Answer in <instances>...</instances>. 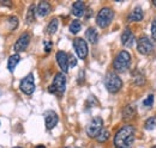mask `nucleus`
Masks as SVG:
<instances>
[{
    "mask_svg": "<svg viewBox=\"0 0 156 148\" xmlns=\"http://www.w3.org/2000/svg\"><path fill=\"white\" fill-rule=\"evenodd\" d=\"M136 137V130L133 126H124L118 130L114 136V147L115 148H132Z\"/></svg>",
    "mask_w": 156,
    "mask_h": 148,
    "instance_id": "obj_1",
    "label": "nucleus"
},
{
    "mask_svg": "<svg viewBox=\"0 0 156 148\" xmlns=\"http://www.w3.org/2000/svg\"><path fill=\"white\" fill-rule=\"evenodd\" d=\"M154 104V94H149L144 100H143V106L145 108H151Z\"/></svg>",
    "mask_w": 156,
    "mask_h": 148,
    "instance_id": "obj_25",
    "label": "nucleus"
},
{
    "mask_svg": "<svg viewBox=\"0 0 156 148\" xmlns=\"http://www.w3.org/2000/svg\"><path fill=\"white\" fill-rule=\"evenodd\" d=\"M35 148H46V147H44L43 145H39V146H36Z\"/></svg>",
    "mask_w": 156,
    "mask_h": 148,
    "instance_id": "obj_32",
    "label": "nucleus"
},
{
    "mask_svg": "<svg viewBox=\"0 0 156 148\" xmlns=\"http://www.w3.org/2000/svg\"><path fill=\"white\" fill-rule=\"evenodd\" d=\"M77 65V60H76V57L73 55H70L69 56V66L70 67H75Z\"/></svg>",
    "mask_w": 156,
    "mask_h": 148,
    "instance_id": "obj_29",
    "label": "nucleus"
},
{
    "mask_svg": "<svg viewBox=\"0 0 156 148\" xmlns=\"http://www.w3.org/2000/svg\"><path fill=\"white\" fill-rule=\"evenodd\" d=\"M153 4H154V5L156 6V0H153Z\"/></svg>",
    "mask_w": 156,
    "mask_h": 148,
    "instance_id": "obj_33",
    "label": "nucleus"
},
{
    "mask_svg": "<svg viewBox=\"0 0 156 148\" xmlns=\"http://www.w3.org/2000/svg\"><path fill=\"white\" fill-rule=\"evenodd\" d=\"M20 61V54H13V55L10 56L9 57V61H7V68H9V71L10 72H13Z\"/></svg>",
    "mask_w": 156,
    "mask_h": 148,
    "instance_id": "obj_18",
    "label": "nucleus"
},
{
    "mask_svg": "<svg viewBox=\"0 0 156 148\" xmlns=\"http://www.w3.org/2000/svg\"><path fill=\"white\" fill-rule=\"evenodd\" d=\"M144 128L147 130H153L156 128V116H153V117H149L145 123H144Z\"/></svg>",
    "mask_w": 156,
    "mask_h": 148,
    "instance_id": "obj_22",
    "label": "nucleus"
},
{
    "mask_svg": "<svg viewBox=\"0 0 156 148\" xmlns=\"http://www.w3.org/2000/svg\"><path fill=\"white\" fill-rule=\"evenodd\" d=\"M151 36L154 39H156V17L154 18L153 23H151Z\"/></svg>",
    "mask_w": 156,
    "mask_h": 148,
    "instance_id": "obj_30",
    "label": "nucleus"
},
{
    "mask_svg": "<svg viewBox=\"0 0 156 148\" xmlns=\"http://www.w3.org/2000/svg\"><path fill=\"white\" fill-rule=\"evenodd\" d=\"M105 87L107 89V91L111 93H117L120 91V89L122 87V81L119 78V75L115 73H108L106 75L105 80Z\"/></svg>",
    "mask_w": 156,
    "mask_h": 148,
    "instance_id": "obj_3",
    "label": "nucleus"
},
{
    "mask_svg": "<svg viewBox=\"0 0 156 148\" xmlns=\"http://www.w3.org/2000/svg\"><path fill=\"white\" fill-rule=\"evenodd\" d=\"M72 15L76 17H82L85 15V5L83 1H76L72 5Z\"/></svg>",
    "mask_w": 156,
    "mask_h": 148,
    "instance_id": "obj_15",
    "label": "nucleus"
},
{
    "mask_svg": "<svg viewBox=\"0 0 156 148\" xmlns=\"http://www.w3.org/2000/svg\"><path fill=\"white\" fill-rule=\"evenodd\" d=\"M113 18H114V12L112 11V8L103 7V8H101L98 11V16H96V24L100 28L105 29L112 23Z\"/></svg>",
    "mask_w": 156,
    "mask_h": 148,
    "instance_id": "obj_4",
    "label": "nucleus"
},
{
    "mask_svg": "<svg viewBox=\"0 0 156 148\" xmlns=\"http://www.w3.org/2000/svg\"><path fill=\"white\" fill-rule=\"evenodd\" d=\"M102 130H103V119L98 116L94 117L87 126V134L89 137H98Z\"/></svg>",
    "mask_w": 156,
    "mask_h": 148,
    "instance_id": "obj_5",
    "label": "nucleus"
},
{
    "mask_svg": "<svg viewBox=\"0 0 156 148\" xmlns=\"http://www.w3.org/2000/svg\"><path fill=\"white\" fill-rule=\"evenodd\" d=\"M44 122H46V128L48 130L53 129L59 122V117L58 115L52 110H48L44 112Z\"/></svg>",
    "mask_w": 156,
    "mask_h": 148,
    "instance_id": "obj_11",
    "label": "nucleus"
},
{
    "mask_svg": "<svg viewBox=\"0 0 156 148\" xmlns=\"http://www.w3.org/2000/svg\"><path fill=\"white\" fill-rule=\"evenodd\" d=\"M109 131L106 129H103L100 134H98V136L96 137V140H98V142H100V143H103V142H106L108 139H109Z\"/></svg>",
    "mask_w": 156,
    "mask_h": 148,
    "instance_id": "obj_24",
    "label": "nucleus"
},
{
    "mask_svg": "<svg viewBox=\"0 0 156 148\" xmlns=\"http://www.w3.org/2000/svg\"><path fill=\"white\" fill-rule=\"evenodd\" d=\"M151 148H156V146H154V147H151Z\"/></svg>",
    "mask_w": 156,
    "mask_h": 148,
    "instance_id": "obj_35",
    "label": "nucleus"
},
{
    "mask_svg": "<svg viewBox=\"0 0 156 148\" xmlns=\"http://www.w3.org/2000/svg\"><path fill=\"white\" fill-rule=\"evenodd\" d=\"M48 91H49V92H51V93H57V92H55V89L53 87V85H51V86H49V89H48Z\"/></svg>",
    "mask_w": 156,
    "mask_h": 148,
    "instance_id": "obj_31",
    "label": "nucleus"
},
{
    "mask_svg": "<svg viewBox=\"0 0 156 148\" xmlns=\"http://www.w3.org/2000/svg\"><path fill=\"white\" fill-rule=\"evenodd\" d=\"M85 38L91 43V44H95L98 43V32L95 28H89L87 31H85Z\"/></svg>",
    "mask_w": 156,
    "mask_h": 148,
    "instance_id": "obj_16",
    "label": "nucleus"
},
{
    "mask_svg": "<svg viewBox=\"0 0 156 148\" xmlns=\"http://www.w3.org/2000/svg\"><path fill=\"white\" fill-rule=\"evenodd\" d=\"M13 148H22V147H13Z\"/></svg>",
    "mask_w": 156,
    "mask_h": 148,
    "instance_id": "obj_34",
    "label": "nucleus"
},
{
    "mask_svg": "<svg viewBox=\"0 0 156 148\" xmlns=\"http://www.w3.org/2000/svg\"><path fill=\"white\" fill-rule=\"evenodd\" d=\"M43 45H44V50H46V53H49L51 49H52V47H53V43H52L51 41H44V42H43Z\"/></svg>",
    "mask_w": 156,
    "mask_h": 148,
    "instance_id": "obj_28",
    "label": "nucleus"
},
{
    "mask_svg": "<svg viewBox=\"0 0 156 148\" xmlns=\"http://www.w3.org/2000/svg\"><path fill=\"white\" fill-rule=\"evenodd\" d=\"M70 32L71 34H77V32H79V30L82 29V23L79 22V20H73L71 24H70Z\"/></svg>",
    "mask_w": 156,
    "mask_h": 148,
    "instance_id": "obj_23",
    "label": "nucleus"
},
{
    "mask_svg": "<svg viewBox=\"0 0 156 148\" xmlns=\"http://www.w3.org/2000/svg\"><path fill=\"white\" fill-rule=\"evenodd\" d=\"M137 49L142 55H148L154 50V43L148 37L143 36L137 41Z\"/></svg>",
    "mask_w": 156,
    "mask_h": 148,
    "instance_id": "obj_6",
    "label": "nucleus"
},
{
    "mask_svg": "<svg viewBox=\"0 0 156 148\" xmlns=\"http://www.w3.org/2000/svg\"><path fill=\"white\" fill-rule=\"evenodd\" d=\"M9 24H10V30H15L18 26V18L17 17H10Z\"/></svg>",
    "mask_w": 156,
    "mask_h": 148,
    "instance_id": "obj_26",
    "label": "nucleus"
},
{
    "mask_svg": "<svg viewBox=\"0 0 156 148\" xmlns=\"http://www.w3.org/2000/svg\"><path fill=\"white\" fill-rule=\"evenodd\" d=\"M130 63H131V55H130V53L126 52V50H122V52H120L115 56V59L113 61V68L117 72H121L122 73V72H125L130 67Z\"/></svg>",
    "mask_w": 156,
    "mask_h": 148,
    "instance_id": "obj_2",
    "label": "nucleus"
},
{
    "mask_svg": "<svg viewBox=\"0 0 156 148\" xmlns=\"http://www.w3.org/2000/svg\"><path fill=\"white\" fill-rule=\"evenodd\" d=\"M65 148H70V147H65Z\"/></svg>",
    "mask_w": 156,
    "mask_h": 148,
    "instance_id": "obj_36",
    "label": "nucleus"
},
{
    "mask_svg": "<svg viewBox=\"0 0 156 148\" xmlns=\"http://www.w3.org/2000/svg\"><path fill=\"white\" fill-rule=\"evenodd\" d=\"M133 42H135V36L132 34V31L130 29H125L124 32L121 34V43L122 45L130 48L133 45Z\"/></svg>",
    "mask_w": 156,
    "mask_h": 148,
    "instance_id": "obj_13",
    "label": "nucleus"
},
{
    "mask_svg": "<svg viewBox=\"0 0 156 148\" xmlns=\"http://www.w3.org/2000/svg\"><path fill=\"white\" fill-rule=\"evenodd\" d=\"M53 87L55 89V92L58 94H62L65 92L66 89V78L64 73H58L55 74L54 79H53Z\"/></svg>",
    "mask_w": 156,
    "mask_h": 148,
    "instance_id": "obj_9",
    "label": "nucleus"
},
{
    "mask_svg": "<svg viewBox=\"0 0 156 148\" xmlns=\"http://www.w3.org/2000/svg\"><path fill=\"white\" fill-rule=\"evenodd\" d=\"M55 57H57V62H58L59 67L61 68L62 73H67V71L70 68V66H69V55L65 52L59 50Z\"/></svg>",
    "mask_w": 156,
    "mask_h": 148,
    "instance_id": "obj_12",
    "label": "nucleus"
},
{
    "mask_svg": "<svg viewBox=\"0 0 156 148\" xmlns=\"http://www.w3.org/2000/svg\"><path fill=\"white\" fill-rule=\"evenodd\" d=\"M20 91L25 94H33L35 91V81H34V75L30 73L28 74L23 80L20 81Z\"/></svg>",
    "mask_w": 156,
    "mask_h": 148,
    "instance_id": "obj_7",
    "label": "nucleus"
},
{
    "mask_svg": "<svg viewBox=\"0 0 156 148\" xmlns=\"http://www.w3.org/2000/svg\"><path fill=\"white\" fill-rule=\"evenodd\" d=\"M73 48L77 53V55L79 59L84 60L88 56V44L85 42V39L83 38H75L73 39Z\"/></svg>",
    "mask_w": 156,
    "mask_h": 148,
    "instance_id": "obj_8",
    "label": "nucleus"
},
{
    "mask_svg": "<svg viewBox=\"0 0 156 148\" xmlns=\"http://www.w3.org/2000/svg\"><path fill=\"white\" fill-rule=\"evenodd\" d=\"M51 11H52V6L47 1H41L39 5H37V7H36V13L39 15L40 17L48 16L51 13Z\"/></svg>",
    "mask_w": 156,
    "mask_h": 148,
    "instance_id": "obj_14",
    "label": "nucleus"
},
{
    "mask_svg": "<svg viewBox=\"0 0 156 148\" xmlns=\"http://www.w3.org/2000/svg\"><path fill=\"white\" fill-rule=\"evenodd\" d=\"M133 115H135V108L131 105H127L122 111V118L124 119H130L133 117Z\"/></svg>",
    "mask_w": 156,
    "mask_h": 148,
    "instance_id": "obj_21",
    "label": "nucleus"
},
{
    "mask_svg": "<svg viewBox=\"0 0 156 148\" xmlns=\"http://www.w3.org/2000/svg\"><path fill=\"white\" fill-rule=\"evenodd\" d=\"M29 43H30V35H29L28 32H24L23 35H20V38L17 39V42L15 43L13 49H15V52H17V53L24 52V50L28 48Z\"/></svg>",
    "mask_w": 156,
    "mask_h": 148,
    "instance_id": "obj_10",
    "label": "nucleus"
},
{
    "mask_svg": "<svg viewBox=\"0 0 156 148\" xmlns=\"http://www.w3.org/2000/svg\"><path fill=\"white\" fill-rule=\"evenodd\" d=\"M135 82L136 85H143L145 82V78L142 73H138L135 75Z\"/></svg>",
    "mask_w": 156,
    "mask_h": 148,
    "instance_id": "obj_27",
    "label": "nucleus"
},
{
    "mask_svg": "<svg viewBox=\"0 0 156 148\" xmlns=\"http://www.w3.org/2000/svg\"><path fill=\"white\" fill-rule=\"evenodd\" d=\"M35 13H36V6L33 4V5L29 6V10H28V12H27V17H25L28 24H31V23L35 20Z\"/></svg>",
    "mask_w": 156,
    "mask_h": 148,
    "instance_id": "obj_19",
    "label": "nucleus"
},
{
    "mask_svg": "<svg viewBox=\"0 0 156 148\" xmlns=\"http://www.w3.org/2000/svg\"><path fill=\"white\" fill-rule=\"evenodd\" d=\"M58 26H59L58 19L57 18L52 19L51 23H49L48 26H47V34H48V35H54V34L57 32V30H58Z\"/></svg>",
    "mask_w": 156,
    "mask_h": 148,
    "instance_id": "obj_20",
    "label": "nucleus"
},
{
    "mask_svg": "<svg viewBox=\"0 0 156 148\" xmlns=\"http://www.w3.org/2000/svg\"><path fill=\"white\" fill-rule=\"evenodd\" d=\"M144 17L143 10L140 7H136L129 16V22H140Z\"/></svg>",
    "mask_w": 156,
    "mask_h": 148,
    "instance_id": "obj_17",
    "label": "nucleus"
}]
</instances>
